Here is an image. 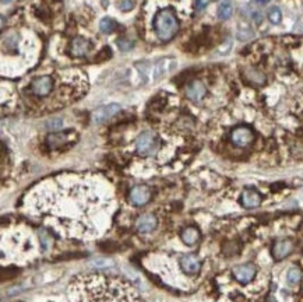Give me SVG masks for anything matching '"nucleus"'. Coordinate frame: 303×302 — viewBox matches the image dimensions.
<instances>
[{
  "label": "nucleus",
  "mask_w": 303,
  "mask_h": 302,
  "mask_svg": "<svg viewBox=\"0 0 303 302\" xmlns=\"http://www.w3.org/2000/svg\"><path fill=\"white\" fill-rule=\"evenodd\" d=\"M281 17H282V14H281V10H280L278 7H272V9H270L268 20L271 21L272 24H278V23L281 21Z\"/></svg>",
  "instance_id": "4be33fe9"
},
{
  "label": "nucleus",
  "mask_w": 303,
  "mask_h": 302,
  "mask_svg": "<svg viewBox=\"0 0 303 302\" xmlns=\"http://www.w3.org/2000/svg\"><path fill=\"white\" fill-rule=\"evenodd\" d=\"M294 252V242L290 239H280L272 246V256L276 260H282Z\"/></svg>",
  "instance_id": "9d476101"
},
{
  "label": "nucleus",
  "mask_w": 303,
  "mask_h": 302,
  "mask_svg": "<svg viewBox=\"0 0 303 302\" xmlns=\"http://www.w3.org/2000/svg\"><path fill=\"white\" fill-rule=\"evenodd\" d=\"M130 201L134 206H144L151 199V190L146 185H137L130 190Z\"/></svg>",
  "instance_id": "0eeeda50"
},
{
  "label": "nucleus",
  "mask_w": 303,
  "mask_h": 302,
  "mask_svg": "<svg viewBox=\"0 0 303 302\" xmlns=\"http://www.w3.org/2000/svg\"><path fill=\"white\" fill-rule=\"evenodd\" d=\"M232 12H234V7H232L230 0H224L218 7V17L221 20H228L229 17L232 16Z\"/></svg>",
  "instance_id": "6ab92c4d"
},
{
  "label": "nucleus",
  "mask_w": 303,
  "mask_h": 302,
  "mask_svg": "<svg viewBox=\"0 0 303 302\" xmlns=\"http://www.w3.org/2000/svg\"><path fill=\"white\" fill-rule=\"evenodd\" d=\"M286 277H288V282L294 285V284H298V282L302 280V271H300L299 267H292L290 268Z\"/></svg>",
  "instance_id": "412c9836"
},
{
  "label": "nucleus",
  "mask_w": 303,
  "mask_h": 302,
  "mask_svg": "<svg viewBox=\"0 0 303 302\" xmlns=\"http://www.w3.org/2000/svg\"><path fill=\"white\" fill-rule=\"evenodd\" d=\"M180 267L188 274H196L202 268V262H200V259L197 256L184 255L180 257Z\"/></svg>",
  "instance_id": "f8f14e48"
},
{
  "label": "nucleus",
  "mask_w": 303,
  "mask_h": 302,
  "mask_svg": "<svg viewBox=\"0 0 303 302\" xmlns=\"http://www.w3.org/2000/svg\"><path fill=\"white\" fill-rule=\"evenodd\" d=\"M118 47H119V49L123 51V52H128V51H130V49L133 48V42L130 40L120 38V40H118Z\"/></svg>",
  "instance_id": "b1692460"
},
{
  "label": "nucleus",
  "mask_w": 303,
  "mask_h": 302,
  "mask_svg": "<svg viewBox=\"0 0 303 302\" xmlns=\"http://www.w3.org/2000/svg\"><path fill=\"white\" fill-rule=\"evenodd\" d=\"M90 48H91V44L86 38L77 37V38L73 40L72 45H70V54L73 55V56H84V55L88 54Z\"/></svg>",
  "instance_id": "dca6fc26"
},
{
  "label": "nucleus",
  "mask_w": 303,
  "mask_h": 302,
  "mask_svg": "<svg viewBox=\"0 0 303 302\" xmlns=\"http://www.w3.org/2000/svg\"><path fill=\"white\" fill-rule=\"evenodd\" d=\"M54 80L50 76H40L31 83V93L36 97H46L52 91Z\"/></svg>",
  "instance_id": "423d86ee"
},
{
  "label": "nucleus",
  "mask_w": 303,
  "mask_h": 302,
  "mask_svg": "<svg viewBox=\"0 0 303 302\" xmlns=\"http://www.w3.org/2000/svg\"><path fill=\"white\" fill-rule=\"evenodd\" d=\"M100 28H101L102 33L105 34H110L114 33V30H116V23H114L112 19H102L101 23H100Z\"/></svg>",
  "instance_id": "aec40b11"
},
{
  "label": "nucleus",
  "mask_w": 303,
  "mask_h": 302,
  "mask_svg": "<svg viewBox=\"0 0 303 302\" xmlns=\"http://www.w3.org/2000/svg\"><path fill=\"white\" fill-rule=\"evenodd\" d=\"M70 295L73 302H142L126 280L101 273L76 277L70 285Z\"/></svg>",
  "instance_id": "f257e3e1"
},
{
  "label": "nucleus",
  "mask_w": 303,
  "mask_h": 302,
  "mask_svg": "<svg viewBox=\"0 0 303 302\" xmlns=\"http://www.w3.org/2000/svg\"><path fill=\"white\" fill-rule=\"evenodd\" d=\"M12 2H13V0H2L3 5H8V3H12Z\"/></svg>",
  "instance_id": "c85d7f7f"
},
{
  "label": "nucleus",
  "mask_w": 303,
  "mask_h": 302,
  "mask_svg": "<svg viewBox=\"0 0 303 302\" xmlns=\"http://www.w3.org/2000/svg\"><path fill=\"white\" fill-rule=\"evenodd\" d=\"M200 239V231L194 227H188L182 231V241L186 243V245H194L197 243V241Z\"/></svg>",
  "instance_id": "a211bd4d"
},
{
  "label": "nucleus",
  "mask_w": 303,
  "mask_h": 302,
  "mask_svg": "<svg viewBox=\"0 0 303 302\" xmlns=\"http://www.w3.org/2000/svg\"><path fill=\"white\" fill-rule=\"evenodd\" d=\"M254 19H256V23H257V24H258V23L262 21V16H260V14H258V13H256V14H254Z\"/></svg>",
  "instance_id": "cd10ccee"
},
{
  "label": "nucleus",
  "mask_w": 303,
  "mask_h": 302,
  "mask_svg": "<svg viewBox=\"0 0 303 302\" xmlns=\"http://www.w3.org/2000/svg\"><path fill=\"white\" fill-rule=\"evenodd\" d=\"M120 111V107L118 104H109V105H105V107L98 108L95 109L94 114H92V119L96 123H104L108 119H110L112 116L118 114Z\"/></svg>",
  "instance_id": "1a4fd4ad"
},
{
  "label": "nucleus",
  "mask_w": 303,
  "mask_h": 302,
  "mask_svg": "<svg viewBox=\"0 0 303 302\" xmlns=\"http://www.w3.org/2000/svg\"><path fill=\"white\" fill-rule=\"evenodd\" d=\"M134 225L138 232L147 234V232H151V231H154L156 228L158 220H156V217L154 214H142L136 220Z\"/></svg>",
  "instance_id": "9b49d317"
},
{
  "label": "nucleus",
  "mask_w": 303,
  "mask_h": 302,
  "mask_svg": "<svg viewBox=\"0 0 303 302\" xmlns=\"http://www.w3.org/2000/svg\"><path fill=\"white\" fill-rule=\"evenodd\" d=\"M206 95H207V87L200 80L192 81L186 86V97L193 102H200Z\"/></svg>",
  "instance_id": "6e6552de"
},
{
  "label": "nucleus",
  "mask_w": 303,
  "mask_h": 302,
  "mask_svg": "<svg viewBox=\"0 0 303 302\" xmlns=\"http://www.w3.org/2000/svg\"><path fill=\"white\" fill-rule=\"evenodd\" d=\"M270 0H254V3H257V5H260V6H264V5H267Z\"/></svg>",
  "instance_id": "bb28decb"
},
{
  "label": "nucleus",
  "mask_w": 303,
  "mask_h": 302,
  "mask_svg": "<svg viewBox=\"0 0 303 302\" xmlns=\"http://www.w3.org/2000/svg\"><path fill=\"white\" fill-rule=\"evenodd\" d=\"M211 0H196V9L198 10V12H202L204 10L206 7L208 6V3Z\"/></svg>",
  "instance_id": "a878e982"
},
{
  "label": "nucleus",
  "mask_w": 303,
  "mask_h": 302,
  "mask_svg": "<svg viewBox=\"0 0 303 302\" xmlns=\"http://www.w3.org/2000/svg\"><path fill=\"white\" fill-rule=\"evenodd\" d=\"M155 33L161 41L172 40L179 30V21L176 19L174 10L164 9L155 16L154 20Z\"/></svg>",
  "instance_id": "f03ea898"
},
{
  "label": "nucleus",
  "mask_w": 303,
  "mask_h": 302,
  "mask_svg": "<svg viewBox=\"0 0 303 302\" xmlns=\"http://www.w3.org/2000/svg\"><path fill=\"white\" fill-rule=\"evenodd\" d=\"M230 141L236 147L246 148L254 141V133L248 126H238L230 133Z\"/></svg>",
  "instance_id": "20e7f679"
},
{
  "label": "nucleus",
  "mask_w": 303,
  "mask_h": 302,
  "mask_svg": "<svg viewBox=\"0 0 303 302\" xmlns=\"http://www.w3.org/2000/svg\"><path fill=\"white\" fill-rule=\"evenodd\" d=\"M240 201H242L243 207L256 208L262 203V195L254 189H244L242 197H240Z\"/></svg>",
  "instance_id": "ddd939ff"
},
{
  "label": "nucleus",
  "mask_w": 303,
  "mask_h": 302,
  "mask_svg": "<svg viewBox=\"0 0 303 302\" xmlns=\"http://www.w3.org/2000/svg\"><path fill=\"white\" fill-rule=\"evenodd\" d=\"M70 136L72 133L70 132H66V133H52L49 134L46 137V146L49 148H59L63 147L66 143L70 141Z\"/></svg>",
  "instance_id": "f3484780"
},
{
  "label": "nucleus",
  "mask_w": 303,
  "mask_h": 302,
  "mask_svg": "<svg viewBox=\"0 0 303 302\" xmlns=\"http://www.w3.org/2000/svg\"><path fill=\"white\" fill-rule=\"evenodd\" d=\"M46 128L49 129V130H52V132H54V130H60V129L63 128V121H62L60 118H54L52 121L48 122Z\"/></svg>",
  "instance_id": "5701e85b"
},
{
  "label": "nucleus",
  "mask_w": 303,
  "mask_h": 302,
  "mask_svg": "<svg viewBox=\"0 0 303 302\" xmlns=\"http://www.w3.org/2000/svg\"><path fill=\"white\" fill-rule=\"evenodd\" d=\"M134 7V2L133 0H120L119 2V9L123 12H128Z\"/></svg>",
  "instance_id": "393cba45"
},
{
  "label": "nucleus",
  "mask_w": 303,
  "mask_h": 302,
  "mask_svg": "<svg viewBox=\"0 0 303 302\" xmlns=\"http://www.w3.org/2000/svg\"><path fill=\"white\" fill-rule=\"evenodd\" d=\"M243 79L253 84V86H263L266 83V76L256 67H246L243 69Z\"/></svg>",
  "instance_id": "2eb2a0df"
},
{
  "label": "nucleus",
  "mask_w": 303,
  "mask_h": 302,
  "mask_svg": "<svg viewBox=\"0 0 303 302\" xmlns=\"http://www.w3.org/2000/svg\"><path fill=\"white\" fill-rule=\"evenodd\" d=\"M176 69V61L172 59V58H165L156 63L155 66V80L161 79V77H165L166 74L172 73Z\"/></svg>",
  "instance_id": "4468645a"
},
{
  "label": "nucleus",
  "mask_w": 303,
  "mask_h": 302,
  "mask_svg": "<svg viewBox=\"0 0 303 302\" xmlns=\"http://www.w3.org/2000/svg\"><path fill=\"white\" fill-rule=\"evenodd\" d=\"M257 268L254 264L252 263H244V264H239L232 270V274L235 277L236 281L242 282V284H248V282L253 281V278L256 277Z\"/></svg>",
  "instance_id": "39448f33"
},
{
  "label": "nucleus",
  "mask_w": 303,
  "mask_h": 302,
  "mask_svg": "<svg viewBox=\"0 0 303 302\" xmlns=\"http://www.w3.org/2000/svg\"><path fill=\"white\" fill-rule=\"evenodd\" d=\"M158 141L152 132H144L136 140V150L140 155H150L156 151Z\"/></svg>",
  "instance_id": "7ed1b4c3"
}]
</instances>
